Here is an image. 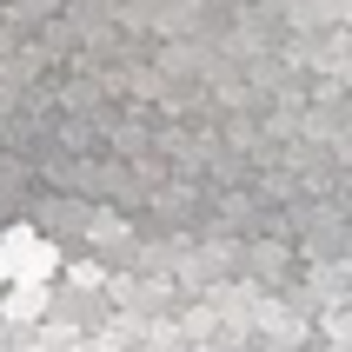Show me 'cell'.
I'll use <instances>...</instances> for the list:
<instances>
[{"label": "cell", "mask_w": 352, "mask_h": 352, "mask_svg": "<svg viewBox=\"0 0 352 352\" xmlns=\"http://www.w3.org/2000/svg\"><path fill=\"white\" fill-rule=\"evenodd\" d=\"M54 266H60V253L34 226H7L0 233V273L7 279H54Z\"/></svg>", "instance_id": "1"}, {"label": "cell", "mask_w": 352, "mask_h": 352, "mask_svg": "<svg viewBox=\"0 0 352 352\" xmlns=\"http://www.w3.org/2000/svg\"><path fill=\"white\" fill-rule=\"evenodd\" d=\"M0 313L7 319H40L47 313V279H7V286H0Z\"/></svg>", "instance_id": "2"}, {"label": "cell", "mask_w": 352, "mask_h": 352, "mask_svg": "<svg viewBox=\"0 0 352 352\" xmlns=\"http://www.w3.org/2000/svg\"><path fill=\"white\" fill-rule=\"evenodd\" d=\"M0 286H7V273H0Z\"/></svg>", "instance_id": "3"}]
</instances>
